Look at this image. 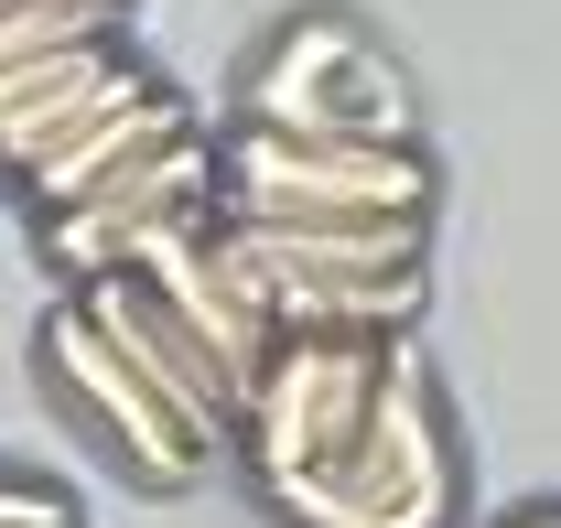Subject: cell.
Wrapping results in <instances>:
<instances>
[{
    "instance_id": "6",
    "label": "cell",
    "mask_w": 561,
    "mask_h": 528,
    "mask_svg": "<svg viewBox=\"0 0 561 528\" xmlns=\"http://www.w3.org/2000/svg\"><path fill=\"white\" fill-rule=\"evenodd\" d=\"M33 356H44V378H55V389H66L76 410H87V421L119 443V463H130L140 485H195V474L216 463L206 443H195V421H184L173 399L151 389V378H140V367H130V356H119L98 324H87V313H76V291L44 313Z\"/></svg>"
},
{
    "instance_id": "7",
    "label": "cell",
    "mask_w": 561,
    "mask_h": 528,
    "mask_svg": "<svg viewBox=\"0 0 561 528\" xmlns=\"http://www.w3.org/2000/svg\"><path fill=\"white\" fill-rule=\"evenodd\" d=\"M66 291H76V313H87V324L108 334V345L130 356L140 378H151V389H162L184 421H195V443H206V454L238 432V378H227L206 345L184 334V313H173V302H162L140 269H98V280H66Z\"/></svg>"
},
{
    "instance_id": "3",
    "label": "cell",
    "mask_w": 561,
    "mask_h": 528,
    "mask_svg": "<svg viewBox=\"0 0 561 528\" xmlns=\"http://www.w3.org/2000/svg\"><path fill=\"white\" fill-rule=\"evenodd\" d=\"M238 119L280 130V140H421L411 76L389 66L346 11H291L260 44L249 87H238Z\"/></svg>"
},
{
    "instance_id": "4",
    "label": "cell",
    "mask_w": 561,
    "mask_h": 528,
    "mask_svg": "<svg viewBox=\"0 0 561 528\" xmlns=\"http://www.w3.org/2000/svg\"><path fill=\"white\" fill-rule=\"evenodd\" d=\"M411 334H271V356L249 367V399H238V454L260 485H291V474H324L367 432L378 410V378Z\"/></svg>"
},
{
    "instance_id": "2",
    "label": "cell",
    "mask_w": 561,
    "mask_h": 528,
    "mask_svg": "<svg viewBox=\"0 0 561 528\" xmlns=\"http://www.w3.org/2000/svg\"><path fill=\"white\" fill-rule=\"evenodd\" d=\"M216 216H271V227L432 216V162L421 140H280L238 119L216 140Z\"/></svg>"
},
{
    "instance_id": "8",
    "label": "cell",
    "mask_w": 561,
    "mask_h": 528,
    "mask_svg": "<svg viewBox=\"0 0 561 528\" xmlns=\"http://www.w3.org/2000/svg\"><path fill=\"white\" fill-rule=\"evenodd\" d=\"M184 130H195V108H184V97H173L162 76H140L130 97L87 108V119H76L66 140H44V151H33V162L11 173V184L33 195V216H55V205L98 195V184H108L119 162H140V151H162V140H184Z\"/></svg>"
},
{
    "instance_id": "11",
    "label": "cell",
    "mask_w": 561,
    "mask_h": 528,
    "mask_svg": "<svg viewBox=\"0 0 561 528\" xmlns=\"http://www.w3.org/2000/svg\"><path fill=\"white\" fill-rule=\"evenodd\" d=\"M507 528H561V507H529V518H507Z\"/></svg>"
},
{
    "instance_id": "10",
    "label": "cell",
    "mask_w": 561,
    "mask_h": 528,
    "mask_svg": "<svg viewBox=\"0 0 561 528\" xmlns=\"http://www.w3.org/2000/svg\"><path fill=\"white\" fill-rule=\"evenodd\" d=\"M0 528H76L66 485H33V474H0Z\"/></svg>"
},
{
    "instance_id": "5",
    "label": "cell",
    "mask_w": 561,
    "mask_h": 528,
    "mask_svg": "<svg viewBox=\"0 0 561 528\" xmlns=\"http://www.w3.org/2000/svg\"><path fill=\"white\" fill-rule=\"evenodd\" d=\"M33 227H44V260L66 269V280L140 269L151 249H173V238H206V227H216V140H206V130L162 140V151L119 162L98 195L55 205V216H33Z\"/></svg>"
},
{
    "instance_id": "1",
    "label": "cell",
    "mask_w": 561,
    "mask_h": 528,
    "mask_svg": "<svg viewBox=\"0 0 561 528\" xmlns=\"http://www.w3.org/2000/svg\"><path fill=\"white\" fill-rule=\"evenodd\" d=\"M291 528H454L465 507V463H454V421H443V389L421 367V345L389 356L378 378V410L324 474H291V485H260Z\"/></svg>"
},
{
    "instance_id": "9",
    "label": "cell",
    "mask_w": 561,
    "mask_h": 528,
    "mask_svg": "<svg viewBox=\"0 0 561 528\" xmlns=\"http://www.w3.org/2000/svg\"><path fill=\"white\" fill-rule=\"evenodd\" d=\"M140 66L119 55V33H87V44H55V55H22L0 66V173H22L44 140H66L87 108L130 97Z\"/></svg>"
}]
</instances>
